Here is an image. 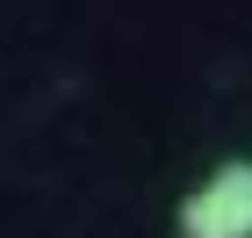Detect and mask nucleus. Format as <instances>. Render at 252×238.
Segmentation results:
<instances>
[{"instance_id": "1", "label": "nucleus", "mask_w": 252, "mask_h": 238, "mask_svg": "<svg viewBox=\"0 0 252 238\" xmlns=\"http://www.w3.org/2000/svg\"><path fill=\"white\" fill-rule=\"evenodd\" d=\"M173 238H252V159H223L173 209Z\"/></svg>"}]
</instances>
